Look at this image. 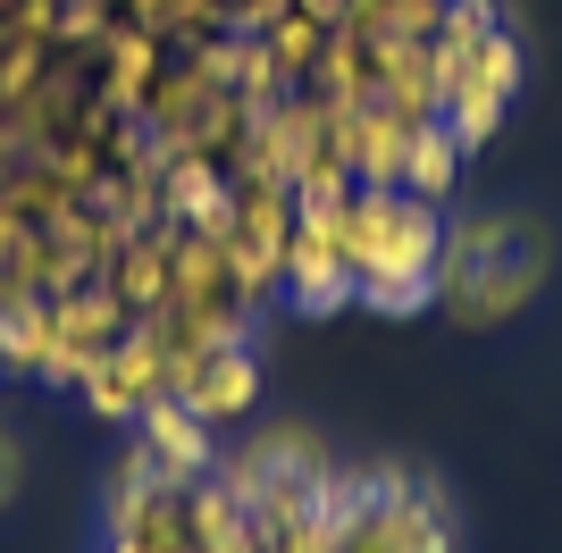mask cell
Returning <instances> with one entry per match:
<instances>
[{"mask_svg": "<svg viewBox=\"0 0 562 553\" xmlns=\"http://www.w3.org/2000/svg\"><path fill=\"white\" fill-rule=\"evenodd\" d=\"M546 285V235L529 218H479V227L446 235V260H437V294L462 311L470 327L513 319L520 302Z\"/></svg>", "mask_w": 562, "mask_h": 553, "instance_id": "obj_2", "label": "cell"}, {"mask_svg": "<svg viewBox=\"0 0 562 553\" xmlns=\"http://www.w3.org/2000/svg\"><path fill=\"white\" fill-rule=\"evenodd\" d=\"M252 386H260V361H252V352H244V345H211L202 361L186 369V394H177V403L202 411V419H227V411L252 403Z\"/></svg>", "mask_w": 562, "mask_h": 553, "instance_id": "obj_3", "label": "cell"}, {"mask_svg": "<svg viewBox=\"0 0 562 553\" xmlns=\"http://www.w3.org/2000/svg\"><path fill=\"white\" fill-rule=\"evenodd\" d=\"M9 486H18V453H9V437H0V504H9Z\"/></svg>", "mask_w": 562, "mask_h": 553, "instance_id": "obj_4", "label": "cell"}, {"mask_svg": "<svg viewBox=\"0 0 562 553\" xmlns=\"http://www.w3.org/2000/svg\"><path fill=\"white\" fill-rule=\"evenodd\" d=\"M437 260H446V218L437 202L403 184H361L345 193V269L370 311H420L437 302Z\"/></svg>", "mask_w": 562, "mask_h": 553, "instance_id": "obj_1", "label": "cell"}]
</instances>
